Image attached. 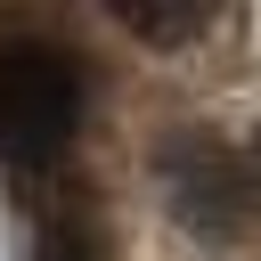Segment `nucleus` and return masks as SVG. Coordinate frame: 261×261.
I'll use <instances>...</instances> for the list:
<instances>
[{"label": "nucleus", "mask_w": 261, "mask_h": 261, "mask_svg": "<svg viewBox=\"0 0 261 261\" xmlns=\"http://www.w3.org/2000/svg\"><path fill=\"white\" fill-rule=\"evenodd\" d=\"M82 57L41 41V33H0V163L41 171L73 147L82 130Z\"/></svg>", "instance_id": "obj_1"}, {"label": "nucleus", "mask_w": 261, "mask_h": 261, "mask_svg": "<svg viewBox=\"0 0 261 261\" xmlns=\"http://www.w3.org/2000/svg\"><path fill=\"white\" fill-rule=\"evenodd\" d=\"M155 188H163L171 220H188L196 237H228V228H245V212H253V163H245L228 139L196 130V122H179V130L155 147Z\"/></svg>", "instance_id": "obj_2"}, {"label": "nucleus", "mask_w": 261, "mask_h": 261, "mask_svg": "<svg viewBox=\"0 0 261 261\" xmlns=\"http://www.w3.org/2000/svg\"><path fill=\"white\" fill-rule=\"evenodd\" d=\"M41 261H106V220L98 204H57L41 220Z\"/></svg>", "instance_id": "obj_3"}, {"label": "nucleus", "mask_w": 261, "mask_h": 261, "mask_svg": "<svg viewBox=\"0 0 261 261\" xmlns=\"http://www.w3.org/2000/svg\"><path fill=\"white\" fill-rule=\"evenodd\" d=\"M114 16H122L130 33H147V41H196V33L212 24V8H196V0H188V8H147V0H122Z\"/></svg>", "instance_id": "obj_4"}, {"label": "nucleus", "mask_w": 261, "mask_h": 261, "mask_svg": "<svg viewBox=\"0 0 261 261\" xmlns=\"http://www.w3.org/2000/svg\"><path fill=\"white\" fill-rule=\"evenodd\" d=\"M245 163H253V212H261V130H253V147H245Z\"/></svg>", "instance_id": "obj_5"}]
</instances>
